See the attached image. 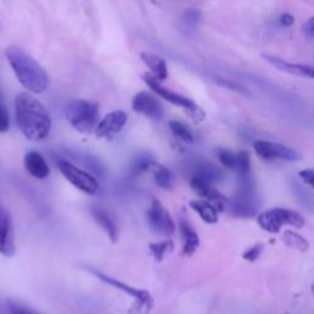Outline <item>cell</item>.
I'll list each match as a JSON object with an SVG mask.
<instances>
[{"label": "cell", "mask_w": 314, "mask_h": 314, "mask_svg": "<svg viewBox=\"0 0 314 314\" xmlns=\"http://www.w3.org/2000/svg\"><path fill=\"white\" fill-rule=\"evenodd\" d=\"M15 123L21 134L32 143L47 139L52 120L46 107L30 93H19L15 98Z\"/></svg>", "instance_id": "6da1fadb"}, {"label": "cell", "mask_w": 314, "mask_h": 314, "mask_svg": "<svg viewBox=\"0 0 314 314\" xmlns=\"http://www.w3.org/2000/svg\"><path fill=\"white\" fill-rule=\"evenodd\" d=\"M5 54L12 72L26 90L33 93H42L48 88V74L32 57L17 47H9Z\"/></svg>", "instance_id": "7a4b0ae2"}, {"label": "cell", "mask_w": 314, "mask_h": 314, "mask_svg": "<svg viewBox=\"0 0 314 314\" xmlns=\"http://www.w3.org/2000/svg\"><path fill=\"white\" fill-rule=\"evenodd\" d=\"M229 209L236 217H254L259 209V199L252 173L238 174L236 194L229 201Z\"/></svg>", "instance_id": "3957f363"}, {"label": "cell", "mask_w": 314, "mask_h": 314, "mask_svg": "<svg viewBox=\"0 0 314 314\" xmlns=\"http://www.w3.org/2000/svg\"><path fill=\"white\" fill-rule=\"evenodd\" d=\"M64 116L78 133L93 134L99 123L98 104L87 99H73L65 106Z\"/></svg>", "instance_id": "277c9868"}, {"label": "cell", "mask_w": 314, "mask_h": 314, "mask_svg": "<svg viewBox=\"0 0 314 314\" xmlns=\"http://www.w3.org/2000/svg\"><path fill=\"white\" fill-rule=\"evenodd\" d=\"M258 225L269 234H279L282 226L289 225L295 229H302L306 225V220L297 211L284 208H275L259 214Z\"/></svg>", "instance_id": "5b68a950"}, {"label": "cell", "mask_w": 314, "mask_h": 314, "mask_svg": "<svg viewBox=\"0 0 314 314\" xmlns=\"http://www.w3.org/2000/svg\"><path fill=\"white\" fill-rule=\"evenodd\" d=\"M57 164H58L60 173L64 176L65 179L75 188H78L80 192L88 195H95L97 193L98 182L92 174L83 171L67 159H58Z\"/></svg>", "instance_id": "8992f818"}, {"label": "cell", "mask_w": 314, "mask_h": 314, "mask_svg": "<svg viewBox=\"0 0 314 314\" xmlns=\"http://www.w3.org/2000/svg\"><path fill=\"white\" fill-rule=\"evenodd\" d=\"M146 219H148L149 226L155 232L156 235L163 236V237H169L174 234V222L172 216L167 211V209L159 203L158 199H151L150 206L146 213Z\"/></svg>", "instance_id": "52a82bcc"}, {"label": "cell", "mask_w": 314, "mask_h": 314, "mask_svg": "<svg viewBox=\"0 0 314 314\" xmlns=\"http://www.w3.org/2000/svg\"><path fill=\"white\" fill-rule=\"evenodd\" d=\"M88 271H90L92 275H95L96 277H98L102 282H106V284L109 285V286L116 287V289L119 290V291L124 292V294L130 296V297L135 298L139 307H140V310L149 312V311L151 310V307H153V305H154L153 297H151V295L149 294L146 290L135 289V287L130 286V285L124 284V282L120 281V280H117V279H114V277L108 276V275L103 274L102 271L95 270V269H92V268H88Z\"/></svg>", "instance_id": "ba28073f"}, {"label": "cell", "mask_w": 314, "mask_h": 314, "mask_svg": "<svg viewBox=\"0 0 314 314\" xmlns=\"http://www.w3.org/2000/svg\"><path fill=\"white\" fill-rule=\"evenodd\" d=\"M141 78L145 81L146 85H148L157 96L166 99V101L169 102V103L174 104V106H178V107H182V108H184L187 112H192L198 108V106H196V103L193 101V99L185 97V96L179 95V93L173 92V91L163 87V86L159 83V81L157 80L156 78L153 77L151 73H145V74L141 75Z\"/></svg>", "instance_id": "9c48e42d"}, {"label": "cell", "mask_w": 314, "mask_h": 314, "mask_svg": "<svg viewBox=\"0 0 314 314\" xmlns=\"http://www.w3.org/2000/svg\"><path fill=\"white\" fill-rule=\"evenodd\" d=\"M255 153L264 159H281V161H298L300 153L291 148L273 143V141L256 140L253 144Z\"/></svg>", "instance_id": "30bf717a"}, {"label": "cell", "mask_w": 314, "mask_h": 314, "mask_svg": "<svg viewBox=\"0 0 314 314\" xmlns=\"http://www.w3.org/2000/svg\"><path fill=\"white\" fill-rule=\"evenodd\" d=\"M15 234L12 217L9 210L0 206V254L11 258L15 254Z\"/></svg>", "instance_id": "8fae6325"}, {"label": "cell", "mask_w": 314, "mask_h": 314, "mask_svg": "<svg viewBox=\"0 0 314 314\" xmlns=\"http://www.w3.org/2000/svg\"><path fill=\"white\" fill-rule=\"evenodd\" d=\"M128 114L124 111H113L107 113L99 120L96 128V137L97 138H111L118 134L123 128L127 125Z\"/></svg>", "instance_id": "7c38bea8"}, {"label": "cell", "mask_w": 314, "mask_h": 314, "mask_svg": "<svg viewBox=\"0 0 314 314\" xmlns=\"http://www.w3.org/2000/svg\"><path fill=\"white\" fill-rule=\"evenodd\" d=\"M132 106L137 113L144 114L149 118H154V119H159V118L163 117L164 113L161 102L155 96L145 92V91H141L134 96Z\"/></svg>", "instance_id": "4fadbf2b"}, {"label": "cell", "mask_w": 314, "mask_h": 314, "mask_svg": "<svg viewBox=\"0 0 314 314\" xmlns=\"http://www.w3.org/2000/svg\"><path fill=\"white\" fill-rule=\"evenodd\" d=\"M261 58L265 60V62H268L275 69L280 70V72L286 73V74L290 75H295V77L310 78L314 80V67H311V65L290 63L279 58V57L270 56V54H261Z\"/></svg>", "instance_id": "5bb4252c"}, {"label": "cell", "mask_w": 314, "mask_h": 314, "mask_svg": "<svg viewBox=\"0 0 314 314\" xmlns=\"http://www.w3.org/2000/svg\"><path fill=\"white\" fill-rule=\"evenodd\" d=\"M91 215H92L96 224L106 232L111 242H117L118 238H119V229H118V225L114 221L112 214L108 213V210H106L102 206L95 205L91 208Z\"/></svg>", "instance_id": "9a60e30c"}, {"label": "cell", "mask_w": 314, "mask_h": 314, "mask_svg": "<svg viewBox=\"0 0 314 314\" xmlns=\"http://www.w3.org/2000/svg\"><path fill=\"white\" fill-rule=\"evenodd\" d=\"M23 166L30 176L37 178V179H46L51 173L48 163L37 151H30L26 154L25 158H23Z\"/></svg>", "instance_id": "2e32d148"}, {"label": "cell", "mask_w": 314, "mask_h": 314, "mask_svg": "<svg viewBox=\"0 0 314 314\" xmlns=\"http://www.w3.org/2000/svg\"><path fill=\"white\" fill-rule=\"evenodd\" d=\"M179 231L180 237L183 240L182 253L184 256H192L196 252V249L200 245V238L195 230L193 229L192 225L188 222V220L180 219L179 220Z\"/></svg>", "instance_id": "e0dca14e"}, {"label": "cell", "mask_w": 314, "mask_h": 314, "mask_svg": "<svg viewBox=\"0 0 314 314\" xmlns=\"http://www.w3.org/2000/svg\"><path fill=\"white\" fill-rule=\"evenodd\" d=\"M192 172V176L201 178L211 184H215L224 178L221 169L209 161H196L193 166Z\"/></svg>", "instance_id": "ac0fdd59"}, {"label": "cell", "mask_w": 314, "mask_h": 314, "mask_svg": "<svg viewBox=\"0 0 314 314\" xmlns=\"http://www.w3.org/2000/svg\"><path fill=\"white\" fill-rule=\"evenodd\" d=\"M140 58L145 63L146 67L150 69L151 74L158 81L166 80L168 77V69H167V63L162 57L157 56L155 53H149V52H143L140 54Z\"/></svg>", "instance_id": "d6986e66"}, {"label": "cell", "mask_w": 314, "mask_h": 314, "mask_svg": "<svg viewBox=\"0 0 314 314\" xmlns=\"http://www.w3.org/2000/svg\"><path fill=\"white\" fill-rule=\"evenodd\" d=\"M189 206L200 216L206 224H216L219 220V211L210 201L208 200H192L189 203Z\"/></svg>", "instance_id": "ffe728a7"}, {"label": "cell", "mask_w": 314, "mask_h": 314, "mask_svg": "<svg viewBox=\"0 0 314 314\" xmlns=\"http://www.w3.org/2000/svg\"><path fill=\"white\" fill-rule=\"evenodd\" d=\"M151 173H153L154 182L157 187H159L161 189L164 190H172L174 187V177L173 173L169 168H167L166 166L161 163H157L155 162L151 168Z\"/></svg>", "instance_id": "44dd1931"}, {"label": "cell", "mask_w": 314, "mask_h": 314, "mask_svg": "<svg viewBox=\"0 0 314 314\" xmlns=\"http://www.w3.org/2000/svg\"><path fill=\"white\" fill-rule=\"evenodd\" d=\"M173 247V242L171 239H166L161 240V242L150 243L149 244V250H150V254L153 255V258L156 261H162L171 254Z\"/></svg>", "instance_id": "7402d4cb"}, {"label": "cell", "mask_w": 314, "mask_h": 314, "mask_svg": "<svg viewBox=\"0 0 314 314\" xmlns=\"http://www.w3.org/2000/svg\"><path fill=\"white\" fill-rule=\"evenodd\" d=\"M155 162L156 161L153 158V156L149 155V154H143V155L138 156L133 161L132 168H130V174H132V177H138L140 174L145 173V172L151 171Z\"/></svg>", "instance_id": "603a6c76"}, {"label": "cell", "mask_w": 314, "mask_h": 314, "mask_svg": "<svg viewBox=\"0 0 314 314\" xmlns=\"http://www.w3.org/2000/svg\"><path fill=\"white\" fill-rule=\"evenodd\" d=\"M284 242L286 243L289 247L300 250V252H307V250L310 249V243H308V240L295 231H285Z\"/></svg>", "instance_id": "cb8c5ba5"}, {"label": "cell", "mask_w": 314, "mask_h": 314, "mask_svg": "<svg viewBox=\"0 0 314 314\" xmlns=\"http://www.w3.org/2000/svg\"><path fill=\"white\" fill-rule=\"evenodd\" d=\"M168 125H169L171 132L173 133V134L176 135L179 140H182L183 143H187V144L194 143V135H193V133L190 132L189 128H188L187 125L178 122V120H171Z\"/></svg>", "instance_id": "d4e9b609"}, {"label": "cell", "mask_w": 314, "mask_h": 314, "mask_svg": "<svg viewBox=\"0 0 314 314\" xmlns=\"http://www.w3.org/2000/svg\"><path fill=\"white\" fill-rule=\"evenodd\" d=\"M292 189H294V194L296 195V198L298 199V201H300L305 208H307L308 210L314 213V198L310 194V192L296 182L292 183Z\"/></svg>", "instance_id": "484cf974"}, {"label": "cell", "mask_w": 314, "mask_h": 314, "mask_svg": "<svg viewBox=\"0 0 314 314\" xmlns=\"http://www.w3.org/2000/svg\"><path fill=\"white\" fill-rule=\"evenodd\" d=\"M217 157L219 161L224 164L226 168L231 169V171L237 172L238 167V153L235 154L232 151L226 150V149H220L217 150Z\"/></svg>", "instance_id": "4316f807"}, {"label": "cell", "mask_w": 314, "mask_h": 314, "mask_svg": "<svg viewBox=\"0 0 314 314\" xmlns=\"http://www.w3.org/2000/svg\"><path fill=\"white\" fill-rule=\"evenodd\" d=\"M6 306L10 314H41V313L36 312V311L32 310V308L28 307V306L23 305V303H21L16 300H11V298L7 300Z\"/></svg>", "instance_id": "83f0119b"}, {"label": "cell", "mask_w": 314, "mask_h": 314, "mask_svg": "<svg viewBox=\"0 0 314 314\" xmlns=\"http://www.w3.org/2000/svg\"><path fill=\"white\" fill-rule=\"evenodd\" d=\"M252 167H250V156L247 151H239L238 153V167H237V176L238 174H248L252 173Z\"/></svg>", "instance_id": "f1b7e54d"}, {"label": "cell", "mask_w": 314, "mask_h": 314, "mask_svg": "<svg viewBox=\"0 0 314 314\" xmlns=\"http://www.w3.org/2000/svg\"><path fill=\"white\" fill-rule=\"evenodd\" d=\"M215 81L219 83L220 86H222V87L229 88V90L235 91V92L242 93V95H247V96L249 95V92H248V90L244 87V86H242L238 82H235V81L227 80V78H216Z\"/></svg>", "instance_id": "f546056e"}, {"label": "cell", "mask_w": 314, "mask_h": 314, "mask_svg": "<svg viewBox=\"0 0 314 314\" xmlns=\"http://www.w3.org/2000/svg\"><path fill=\"white\" fill-rule=\"evenodd\" d=\"M263 250H264L263 243H256L255 245H253V247H250L249 249H247L244 253H243V259H245V260H248V261H255L256 259L261 255Z\"/></svg>", "instance_id": "4dcf8cb0"}, {"label": "cell", "mask_w": 314, "mask_h": 314, "mask_svg": "<svg viewBox=\"0 0 314 314\" xmlns=\"http://www.w3.org/2000/svg\"><path fill=\"white\" fill-rule=\"evenodd\" d=\"M184 21L190 26H195L201 20V11L198 9H188L183 15Z\"/></svg>", "instance_id": "1f68e13d"}, {"label": "cell", "mask_w": 314, "mask_h": 314, "mask_svg": "<svg viewBox=\"0 0 314 314\" xmlns=\"http://www.w3.org/2000/svg\"><path fill=\"white\" fill-rule=\"evenodd\" d=\"M10 128L9 112L4 106L0 104V133H6Z\"/></svg>", "instance_id": "d6a6232c"}, {"label": "cell", "mask_w": 314, "mask_h": 314, "mask_svg": "<svg viewBox=\"0 0 314 314\" xmlns=\"http://www.w3.org/2000/svg\"><path fill=\"white\" fill-rule=\"evenodd\" d=\"M298 176H300L301 179H302L306 184H308L314 189V169H303V171H301L300 173H298Z\"/></svg>", "instance_id": "836d02e7"}, {"label": "cell", "mask_w": 314, "mask_h": 314, "mask_svg": "<svg viewBox=\"0 0 314 314\" xmlns=\"http://www.w3.org/2000/svg\"><path fill=\"white\" fill-rule=\"evenodd\" d=\"M303 33L307 39H314V16L311 17L303 26Z\"/></svg>", "instance_id": "e575fe53"}, {"label": "cell", "mask_w": 314, "mask_h": 314, "mask_svg": "<svg viewBox=\"0 0 314 314\" xmlns=\"http://www.w3.org/2000/svg\"><path fill=\"white\" fill-rule=\"evenodd\" d=\"M280 23L282 26H285V27H290V26H292L295 23V16L289 14V12H285V14H282L280 16Z\"/></svg>", "instance_id": "d590c367"}, {"label": "cell", "mask_w": 314, "mask_h": 314, "mask_svg": "<svg viewBox=\"0 0 314 314\" xmlns=\"http://www.w3.org/2000/svg\"><path fill=\"white\" fill-rule=\"evenodd\" d=\"M313 292H314V287H313Z\"/></svg>", "instance_id": "8d00e7d4"}, {"label": "cell", "mask_w": 314, "mask_h": 314, "mask_svg": "<svg viewBox=\"0 0 314 314\" xmlns=\"http://www.w3.org/2000/svg\"><path fill=\"white\" fill-rule=\"evenodd\" d=\"M0 98H1V96H0Z\"/></svg>", "instance_id": "74e56055"}]
</instances>
